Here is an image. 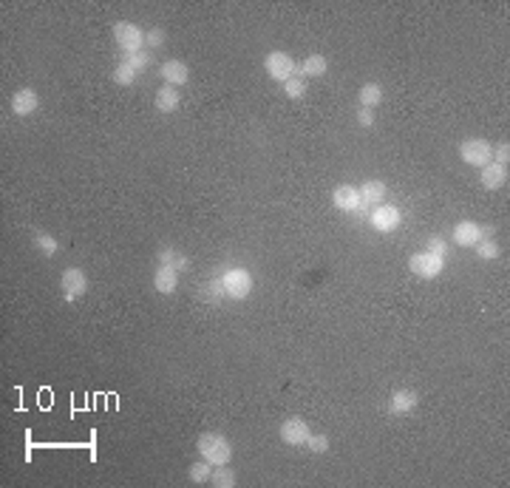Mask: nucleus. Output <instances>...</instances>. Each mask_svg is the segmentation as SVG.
Here are the masks:
<instances>
[{
  "label": "nucleus",
  "mask_w": 510,
  "mask_h": 488,
  "mask_svg": "<svg viewBox=\"0 0 510 488\" xmlns=\"http://www.w3.org/2000/svg\"><path fill=\"white\" fill-rule=\"evenodd\" d=\"M357 100H360V108H372V111H375V108L383 103V86H380V83H366V86H360Z\"/></svg>",
  "instance_id": "nucleus-19"
},
{
  "label": "nucleus",
  "mask_w": 510,
  "mask_h": 488,
  "mask_svg": "<svg viewBox=\"0 0 510 488\" xmlns=\"http://www.w3.org/2000/svg\"><path fill=\"white\" fill-rule=\"evenodd\" d=\"M417 403H420V395H417V392H411V389H397V392L391 395V400H389V411H391V414H408V411L417 409Z\"/></svg>",
  "instance_id": "nucleus-15"
},
{
  "label": "nucleus",
  "mask_w": 510,
  "mask_h": 488,
  "mask_svg": "<svg viewBox=\"0 0 510 488\" xmlns=\"http://www.w3.org/2000/svg\"><path fill=\"white\" fill-rule=\"evenodd\" d=\"M37 108H40V97H37L34 88H20V91H15V97H12V111H15L18 117H32Z\"/></svg>",
  "instance_id": "nucleus-12"
},
{
  "label": "nucleus",
  "mask_w": 510,
  "mask_h": 488,
  "mask_svg": "<svg viewBox=\"0 0 510 488\" xmlns=\"http://www.w3.org/2000/svg\"><path fill=\"white\" fill-rule=\"evenodd\" d=\"M159 264H168V267H173V270L179 272V270H187L190 261H187V256H182V253H176V250L168 247V250L159 253Z\"/></svg>",
  "instance_id": "nucleus-22"
},
{
  "label": "nucleus",
  "mask_w": 510,
  "mask_h": 488,
  "mask_svg": "<svg viewBox=\"0 0 510 488\" xmlns=\"http://www.w3.org/2000/svg\"><path fill=\"white\" fill-rule=\"evenodd\" d=\"M357 190H360V199L366 202V204H383V199L389 196V185L380 182V179L363 182V187H357Z\"/></svg>",
  "instance_id": "nucleus-18"
},
{
  "label": "nucleus",
  "mask_w": 510,
  "mask_h": 488,
  "mask_svg": "<svg viewBox=\"0 0 510 488\" xmlns=\"http://www.w3.org/2000/svg\"><path fill=\"white\" fill-rule=\"evenodd\" d=\"M312 454H323V451H329V437L326 435H312L309 432V437H307V443H304Z\"/></svg>",
  "instance_id": "nucleus-28"
},
{
  "label": "nucleus",
  "mask_w": 510,
  "mask_h": 488,
  "mask_svg": "<svg viewBox=\"0 0 510 488\" xmlns=\"http://www.w3.org/2000/svg\"><path fill=\"white\" fill-rule=\"evenodd\" d=\"M479 171H482L479 182H482V187H485V190H499V187H504V182H507V168H504V165L488 162V165H485V168H479Z\"/></svg>",
  "instance_id": "nucleus-14"
},
{
  "label": "nucleus",
  "mask_w": 510,
  "mask_h": 488,
  "mask_svg": "<svg viewBox=\"0 0 510 488\" xmlns=\"http://www.w3.org/2000/svg\"><path fill=\"white\" fill-rule=\"evenodd\" d=\"M60 290H62V298H65L68 304H74L77 298H83L86 290H88V278H86V272H83L80 267H65L62 275H60Z\"/></svg>",
  "instance_id": "nucleus-5"
},
{
  "label": "nucleus",
  "mask_w": 510,
  "mask_h": 488,
  "mask_svg": "<svg viewBox=\"0 0 510 488\" xmlns=\"http://www.w3.org/2000/svg\"><path fill=\"white\" fill-rule=\"evenodd\" d=\"M196 449H199L201 460H207L210 466H227L230 457H233L230 440H227L224 435H218V432H204V435L199 437Z\"/></svg>",
  "instance_id": "nucleus-1"
},
{
  "label": "nucleus",
  "mask_w": 510,
  "mask_h": 488,
  "mask_svg": "<svg viewBox=\"0 0 510 488\" xmlns=\"http://www.w3.org/2000/svg\"><path fill=\"white\" fill-rule=\"evenodd\" d=\"M213 468H215V466H210L207 460H199V463H193V466H190V480H193V482H199V485H201V482H210Z\"/></svg>",
  "instance_id": "nucleus-25"
},
{
  "label": "nucleus",
  "mask_w": 510,
  "mask_h": 488,
  "mask_svg": "<svg viewBox=\"0 0 510 488\" xmlns=\"http://www.w3.org/2000/svg\"><path fill=\"white\" fill-rule=\"evenodd\" d=\"M176 287H179V272L168 264H159L154 272V290L162 296H170V293H176Z\"/></svg>",
  "instance_id": "nucleus-13"
},
{
  "label": "nucleus",
  "mask_w": 510,
  "mask_h": 488,
  "mask_svg": "<svg viewBox=\"0 0 510 488\" xmlns=\"http://www.w3.org/2000/svg\"><path fill=\"white\" fill-rule=\"evenodd\" d=\"M114 37H116V46L125 51V57H128V54L142 51V46H145V34H142V29H139L136 23H128V20H122V23H116V26H114Z\"/></svg>",
  "instance_id": "nucleus-8"
},
{
  "label": "nucleus",
  "mask_w": 510,
  "mask_h": 488,
  "mask_svg": "<svg viewBox=\"0 0 510 488\" xmlns=\"http://www.w3.org/2000/svg\"><path fill=\"white\" fill-rule=\"evenodd\" d=\"M490 162H496V165H504L507 168V162H510V145L507 143H502L496 151H493V159Z\"/></svg>",
  "instance_id": "nucleus-31"
},
{
  "label": "nucleus",
  "mask_w": 510,
  "mask_h": 488,
  "mask_svg": "<svg viewBox=\"0 0 510 488\" xmlns=\"http://www.w3.org/2000/svg\"><path fill=\"white\" fill-rule=\"evenodd\" d=\"M357 125L372 128L375 125V111L372 108H357Z\"/></svg>",
  "instance_id": "nucleus-32"
},
{
  "label": "nucleus",
  "mask_w": 510,
  "mask_h": 488,
  "mask_svg": "<svg viewBox=\"0 0 510 488\" xmlns=\"http://www.w3.org/2000/svg\"><path fill=\"white\" fill-rule=\"evenodd\" d=\"M34 244H37V250H40L43 256H54V253H57V239H54V236L40 233V236L34 239Z\"/></svg>",
  "instance_id": "nucleus-29"
},
{
  "label": "nucleus",
  "mask_w": 510,
  "mask_h": 488,
  "mask_svg": "<svg viewBox=\"0 0 510 488\" xmlns=\"http://www.w3.org/2000/svg\"><path fill=\"white\" fill-rule=\"evenodd\" d=\"M162 80L168 83V86H187V80H190V68H187V62H182V60H165L162 62Z\"/></svg>",
  "instance_id": "nucleus-11"
},
{
  "label": "nucleus",
  "mask_w": 510,
  "mask_h": 488,
  "mask_svg": "<svg viewBox=\"0 0 510 488\" xmlns=\"http://www.w3.org/2000/svg\"><path fill=\"white\" fill-rule=\"evenodd\" d=\"M264 72L269 74V80H275V83L283 86L286 80H293L298 74V62L289 57L286 51H269L264 57Z\"/></svg>",
  "instance_id": "nucleus-2"
},
{
  "label": "nucleus",
  "mask_w": 510,
  "mask_h": 488,
  "mask_svg": "<svg viewBox=\"0 0 510 488\" xmlns=\"http://www.w3.org/2000/svg\"><path fill=\"white\" fill-rule=\"evenodd\" d=\"M326 68H329V62H326L323 54H309L307 60H301L298 72H301V77H323Z\"/></svg>",
  "instance_id": "nucleus-20"
},
{
  "label": "nucleus",
  "mask_w": 510,
  "mask_h": 488,
  "mask_svg": "<svg viewBox=\"0 0 510 488\" xmlns=\"http://www.w3.org/2000/svg\"><path fill=\"white\" fill-rule=\"evenodd\" d=\"M154 105H156V111H162V114H173V111L182 105V94H179V88H173V86H162V88L156 91V97H154Z\"/></svg>",
  "instance_id": "nucleus-16"
},
{
  "label": "nucleus",
  "mask_w": 510,
  "mask_h": 488,
  "mask_svg": "<svg viewBox=\"0 0 510 488\" xmlns=\"http://www.w3.org/2000/svg\"><path fill=\"white\" fill-rule=\"evenodd\" d=\"M369 225L377 230V233H394L400 225H403V213L397 204H377L375 211L369 213Z\"/></svg>",
  "instance_id": "nucleus-6"
},
{
  "label": "nucleus",
  "mask_w": 510,
  "mask_h": 488,
  "mask_svg": "<svg viewBox=\"0 0 510 488\" xmlns=\"http://www.w3.org/2000/svg\"><path fill=\"white\" fill-rule=\"evenodd\" d=\"M218 284H222L224 296H230L233 301H244L250 296V290H253V272L244 270V267H233V270H227L222 275V282Z\"/></svg>",
  "instance_id": "nucleus-3"
},
{
  "label": "nucleus",
  "mask_w": 510,
  "mask_h": 488,
  "mask_svg": "<svg viewBox=\"0 0 510 488\" xmlns=\"http://www.w3.org/2000/svg\"><path fill=\"white\" fill-rule=\"evenodd\" d=\"M125 62L133 68V72H145V68H148V65L154 62V57H151L148 51H136V54H128V57H125Z\"/></svg>",
  "instance_id": "nucleus-26"
},
{
  "label": "nucleus",
  "mask_w": 510,
  "mask_h": 488,
  "mask_svg": "<svg viewBox=\"0 0 510 488\" xmlns=\"http://www.w3.org/2000/svg\"><path fill=\"white\" fill-rule=\"evenodd\" d=\"M332 204L343 213H357V207L363 204V199H360V190L354 185H337L332 190Z\"/></svg>",
  "instance_id": "nucleus-10"
},
{
  "label": "nucleus",
  "mask_w": 510,
  "mask_h": 488,
  "mask_svg": "<svg viewBox=\"0 0 510 488\" xmlns=\"http://www.w3.org/2000/svg\"><path fill=\"white\" fill-rule=\"evenodd\" d=\"M278 435L286 446H304L309 437V426H307V421H301V417H289V421L281 423Z\"/></svg>",
  "instance_id": "nucleus-9"
},
{
  "label": "nucleus",
  "mask_w": 510,
  "mask_h": 488,
  "mask_svg": "<svg viewBox=\"0 0 510 488\" xmlns=\"http://www.w3.org/2000/svg\"><path fill=\"white\" fill-rule=\"evenodd\" d=\"M454 242L459 247H476L482 242V227L476 222H459L454 230Z\"/></svg>",
  "instance_id": "nucleus-17"
},
{
  "label": "nucleus",
  "mask_w": 510,
  "mask_h": 488,
  "mask_svg": "<svg viewBox=\"0 0 510 488\" xmlns=\"http://www.w3.org/2000/svg\"><path fill=\"white\" fill-rule=\"evenodd\" d=\"M210 482L218 485V488H233V485L239 482V477H236V471L227 468V466H215L213 474H210Z\"/></svg>",
  "instance_id": "nucleus-21"
},
{
  "label": "nucleus",
  "mask_w": 510,
  "mask_h": 488,
  "mask_svg": "<svg viewBox=\"0 0 510 488\" xmlns=\"http://www.w3.org/2000/svg\"><path fill=\"white\" fill-rule=\"evenodd\" d=\"M459 159L471 168H485L490 159H493V145L488 143V139H465V143L459 145Z\"/></svg>",
  "instance_id": "nucleus-4"
},
{
  "label": "nucleus",
  "mask_w": 510,
  "mask_h": 488,
  "mask_svg": "<svg viewBox=\"0 0 510 488\" xmlns=\"http://www.w3.org/2000/svg\"><path fill=\"white\" fill-rule=\"evenodd\" d=\"M162 43H165V32H162V29L145 32V46H148V48H159Z\"/></svg>",
  "instance_id": "nucleus-30"
},
{
  "label": "nucleus",
  "mask_w": 510,
  "mask_h": 488,
  "mask_svg": "<svg viewBox=\"0 0 510 488\" xmlns=\"http://www.w3.org/2000/svg\"><path fill=\"white\" fill-rule=\"evenodd\" d=\"M283 94H286L289 100H304V97H307V83H304V77L295 74L293 80H286V83H283Z\"/></svg>",
  "instance_id": "nucleus-23"
},
{
  "label": "nucleus",
  "mask_w": 510,
  "mask_h": 488,
  "mask_svg": "<svg viewBox=\"0 0 510 488\" xmlns=\"http://www.w3.org/2000/svg\"><path fill=\"white\" fill-rule=\"evenodd\" d=\"M476 253H479V258H485V261H493V258H499V244L496 242H490V239H482L479 244H476Z\"/></svg>",
  "instance_id": "nucleus-27"
},
{
  "label": "nucleus",
  "mask_w": 510,
  "mask_h": 488,
  "mask_svg": "<svg viewBox=\"0 0 510 488\" xmlns=\"http://www.w3.org/2000/svg\"><path fill=\"white\" fill-rule=\"evenodd\" d=\"M428 250L445 258V250H448V247H445V242H443V239H431V242H428Z\"/></svg>",
  "instance_id": "nucleus-33"
},
{
  "label": "nucleus",
  "mask_w": 510,
  "mask_h": 488,
  "mask_svg": "<svg viewBox=\"0 0 510 488\" xmlns=\"http://www.w3.org/2000/svg\"><path fill=\"white\" fill-rule=\"evenodd\" d=\"M443 264H445V258H443V256H436V253H431V250L414 253V256L408 258L411 272H414V275H420V278H428V282L443 272Z\"/></svg>",
  "instance_id": "nucleus-7"
},
{
  "label": "nucleus",
  "mask_w": 510,
  "mask_h": 488,
  "mask_svg": "<svg viewBox=\"0 0 510 488\" xmlns=\"http://www.w3.org/2000/svg\"><path fill=\"white\" fill-rule=\"evenodd\" d=\"M136 74H139V72H133L128 62H119V65L114 68V83H116V86H133V83H136Z\"/></svg>",
  "instance_id": "nucleus-24"
}]
</instances>
